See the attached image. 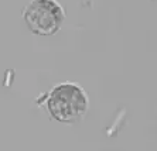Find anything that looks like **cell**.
Masks as SVG:
<instances>
[{
  "instance_id": "6da1fadb",
  "label": "cell",
  "mask_w": 157,
  "mask_h": 151,
  "mask_svg": "<svg viewBox=\"0 0 157 151\" xmlns=\"http://www.w3.org/2000/svg\"><path fill=\"white\" fill-rule=\"evenodd\" d=\"M48 114L55 122L72 124L79 122L88 112L89 99L84 88L75 82L57 83L45 98Z\"/></svg>"
},
{
  "instance_id": "7a4b0ae2",
  "label": "cell",
  "mask_w": 157,
  "mask_h": 151,
  "mask_svg": "<svg viewBox=\"0 0 157 151\" xmlns=\"http://www.w3.org/2000/svg\"><path fill=\"white\" fill-rule=\"evenodd\" d=\"M27 28L37 35H54L65 20V10L57 0H30L23 9Z\"/></svg>"
}]
</instances>
